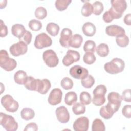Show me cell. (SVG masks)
I'll return each instance as SVG.
<instances>
[{
    "label": "cell",
    "mask_w": 131,
    "mask_h": 131,
    "mask_svg": "<svg viewBox=\"0 0 131 131\" xmlns=\"http://www.w3.org/2000/svg\"><path fill=\"white\" fill-rule=\"evenodd\" d=\"M30 29L33 31H39L42 28V23L36 19H32L29 23Z\"/></svg>",
    "instance_id": "41"
},
{
    "label": "cell",
    "mask_w": 131,
    "mask_h": 131,
    "mask_svg": "<svg viewBox=\"0 0 131 131\" xmlns=\"http://www.w3.org/2000/svg\"><path fill=\"white\" fill-rule=\"evenodd\" d=\"M77 100V96L76 93L74 92H69L65 95L64 102L67 105L69 106L73 105L76 102Z\"/></svg>",
    "instance_id": "25"
},
{
    "label": "cell",
    "mask_w": 131,
    "mask_h": 131,
    "mask_svg": "<svg viewBox=\"0 0 131 131\" xmlns=\"http://www.w3.org/2000/svg\"><path fill=\"white\" fill-rule=\"evenodd\" d=\"M108 104L112 106L115 112H117L119 109L121 102V98L120 94L117 92H110L107 96Z\"/></svg>",
    "instance_id": "11"
},
{
    "label": "cell",
    "mask_w": 131,
    "mask_h": 131,
    "mask_svg": "<svg viewBox=\"0 0 131 131\" xmlns=\"http://www.w3.org/2000/svg\"><path fill=\"white\" fill-rule=\"evenodd\" d=\"M93 8L92 5L90 3L89 1L85 2L81 8V14L84 17H88L93 13Z\"/></svg>",
    "instance_id": "28"
},
{
    "label": "cell",
    "mask_w": 131,
    "mask_h": 131,
    "mask_svg": "<svg viewBox=\"0 0 131 131\" xmlns=\"http://www.w3.org/2000/svg\"><path fill=\"white\" fill-rule=\"evenodd\" d=\"M105 130V125L103 122L100 119H95L92 123V131H104Z\"/></svg>",
    "instance_id": "29"
},
{
    "label": "cell",
    "mask_w": 131,
    "mask_h": 131,
    "mask_svg": "<svg viewBox=\"0 0 131 131\" xmlns=\"http://www.w3.org/2000/svg\"><path fill=\"white\" fill-rule=\"evenodd\" d=\"M0 124L7 131H15L18 128V123L12 116L4 113H0Z\"/></svg>",
    "instance_id": "4"
},
{
    "label": "cell",
    "mask_w": 131,
    "mask_h": 131,
    "mask_svg": "<svg viewBox=\"0 0 131 131\" xmlns=\"http://www.w3.org/2000/svg\"><path fill=\"white\" fill-rule=\"evenodd\" d=\"M124 23L128 26H130L131 25V14L130 13H128L124 17L123 19Z\"/></svg>",
    "instance_id": "49"
},
{
    "label": "cell",
    "mask_w": 131,
    "mask_h": 131,
    "mask_svg": "<svg viewBox=\"0 0 131 131\" xmlns=\"http://www.w3.org/2000/svg\"><path fill=\"white\" fill-rule=\"evenodd\" d=\"M62 98V91L59 88H55L50 92L48 101L50 104L52 105H56L61 102Z\"/></svg>",
    "instance_id": "12"
},
{
    "label": "cell",
    "mask_w": 131,
    "mask_h": 131,
    "mask_svg": "<svg viewBox=\"0 0 131 131\" xmlns=\"http://www.w3.org/2000/svg\"><path fill=\"white\" fill-rule=\"evenodd\" d=\"M105 97H94L92 99L93 103L96 106H101L105 102Z\"/></svg>",
    "instance_id": "43"
},
{
    "label": "cell",
    "mask_w": 131,
    "mask_h": 131,
    "mask_svg": "<svg viewBox=\"0 0 131 131\" xmlns=\"http://www.w3.org/2000/svg\"><path fill=\"white\" fill-rule=\"evenodd\" d=\"M28 76L26 72L23 70H19L17 71L14 75V80L15 83L23 85L24 84Z\"/></svg>",
    "instance_id": "22"
},
{
    "label": "cell",
    "mask_w": 131,
    "mask_h": 131,
    "mask_svg": "<svg viewBox=\"0 0 131 131\" xmlns=\"http://www.w3.org/2000/svg\"><path fill=\"white\" fill-rule=\"evenodd\" d=\"M122 100H124L126 102H130L131 101L130 96V89H126L122 92V95L121 96Z\"/></svg>",
    "instance_id": "44"
},
{
    "label": "cell",
    "mask_w": 131,
    "mask_h": 131,
    "mask_svg": "<svg viewBox=\"0 0 131 131\" xmlns=\"http://www.w3.org/2000/svg\"><path fill=\"white\" fill-rule=\"evenodd\" d=\"M72 111L76 115L83 114L85 112V107L84 105L81 103H75L72 107Z\"/></svg>",
    "instance_id": "34"
},
{
    "label": "cell",
    "mask_w": 131,
    "mask_h": 131,
    "mask_svg": "<svg viewBox=\"0 0 131 131\" xmlns=\"http://www.w3.org/2000/svg\"><path fill=\"white\" fill-rule=\"evenodd\" d=\"M72 36V30L68 28H63L60 33V37L59 38V43L61 46L64 48H69V42Z\"/></svg>",
    "instance_id": "15"
},
{
    "label": "cell",
    "mask_w": 131,
    "mask_h": 131,
    "mask_svg": "<svg viewBox=\"0 0 131 131\" xmlns=\"http://www.w3.org/2000/svg\"><path fill=\"white\" fill-rule=\"evenodd\" d=\"M10 52L13 56H18L25 54L28 51V46L25 42L19 41L10 47Z\"/></svg>",
    "instance_id": "8"
},
{
    "label": "cell",
    "mask_w": 131,
    "mask_h": 131,
    "mask_svg": "<svg viewBox=\"0 0 131 131\" xmlns=\"http://www.w3.org/2000/svg\"><path fill=\"white\" fill-rule=\"evenodd\" d=\"M125 63L121 58H114L104 65L105 71L110 74H117L122 72L124 69Z\"/></svg>",
    "instance_id": "2"
},
{
    "label": "cell",
    "mask_w": 131,
    "mask_h": 131,
    "mask_svg": "<svg viewBox=\"0 0 131 131\" xmlns=\"http://www.w3.org/2000/svg\"><path fill=\"white\" fill-rule=\"evenodd\" d=\"M122 115L127 118H131V105H125L122 109Z\"/></svg>",
    "instance_id": "45"
},
{
    "label": "cell",
    "mask_w": 131,
    "mask_h": 131,
    "mask_svg": "<svg viewBox=\"0 0 131 131\" xmlns=\"http://www.w3.org/2000/svg\"><path fill=\"white\" fill-rule=\"evenodd\" d=\"M82 30L85 35L89 37H92L95 35L96 31V26L92 23L86 22L83 25Z\"/></svg>",
    "instance_id": "20"
},
{
    "label": "cell",
    "mask_w": 131,
    "mask_h": 131,
    "mask_svg": "<svg viewBox=\"0 0 131 131\" xmlns=\"http://www.w3.org/2000/svg\"><path fill=\"white\" fill-rule=\"evenodd\" d=\"M96 51L99 56L104 57L107 56L109 54V48L107 44L101 43L97 46Z\"/></svg>",
    "instance_id": "24"
},
{
    "label": "cell",
    "mask_w": 131,
    "mask_h": 131,
    "mask_svg": "<svg viewBox=\"0 0 131 131\" xmlns=\"http://www.w3.org/2000/svg\"><path fill=\"white\" fill-rule=\"evenodd\" d=\"M96 43L92 40H86L83 46V50L85 52L94 53L96 49Z\"/></svg>",
    "instance_id": "35"
},
{
    "label": "cell",
    "mask_w": 131,
    "mask_h": 131,
    "mask_svg": "<svg viewBox=\"0 0 131 131\" xmlns=\"http://www.w3.org/2000/svg\"><path fill=\"white\" fill-rule=\"evenodd\" d=\"M111 3L112 6L108 11L109 14L113 19L120 18L127 8L126 2L124 0H112Z\"/></svg>",
    "instance_id": "1"
},
{
    "label": "cell",
    "mask_w": 131,
    "mask_h": 131,
    "mask_svg": "<svg viewBox=\"0 0 131 131\" xmlns=\"http://www.w3.org/2000/svg\"><path fill=\"white\" fill-rule=\"evenodd\" d=\"M107 92L106 87L103 84L97 86L93 92L94 97H103Z\"/></svg>",
    "instance_id": "32"
},
{
    "label": "cell",
    "mask_w": 131,
    "mask_h": 131,
    "mask_svg": "<svg viewBox=\"0 0 131 131\" xmlns=\"http://www.w3.org/2000/svg\"><path fill=\"white\" fill-rule=\"evenodd\" d=\"M1 103L6 111L11 113L15 112L19 107L18 102L10 95H6L3 96L1 100Z\"/></svg>",
    "instance_id": "5"
},
{
    "label": "cell",
    "mask_w": 131,
    "mask_h": 131,
    "mask_svg": "<svg viewBox=\"0 0 131 131\" xmlns=\"http://www.w3.org/2000/svg\"><path fill=\"white\" fill-rule=\"evenodd\" d=\"M42 58L46 65L50 68L56 67L59 62L56 53L52 50H47L43 52Z\"/></svg>",
    "instance_id": "7"
},
{
    "label": "cell",
    "mask_w": 131,
    "mask_h": 131,
    "mask_svg": "<svg viewBox=\"0 0 131 131\" xmlns=\"http://www.w3.org/2000/svg\"><path fill=\"white\" fill-rule=\"evenodd\" d=\"M0 66L6 71H11L17 66L16 60L9 57L7 51H0Z\"/></svg>",
    "instance_id": "3"
},
{
    "label": "cell",
    "mask_w": 131,
    "mask_h": 131,
    "mask_svg": "<svg viewBox=\"0 0 131 131\" xmlns=\"http://www.w3.org/2000/svg\"><path fill=\"white\" fill-rule=\"evenodd\" d=\"M52 44L51 38L46 33H41L36 36L34 46L37 49L50 47Z\"/></svg>",
    "instance_id": "6"
},
{
    "label": "cell",
    "mask_w": 131,
    "mask_h": 131,
    "mask_svg": "<svg viewBox=\"0 0 131 131\" xmlns=\"http://www.w3.org/2000/svg\"><path fill=\"white\" fill-rule=\"evenodd\" d=\"M24 85L28 90L36 91L37 79H35L31 76H28Z\"/></svg>",
    "instance_id": "23"
},
{
    "label": "cell",
    "mask_w": 131,
    "mask_h": 131,
    "mask_svg": "<svg viewBox=\"0 0 131 131\" xmlns=\"http://www.w3.org/2000/svg\"><path fill=\"white\" fill-rule=\"evenodd\" d=\"M71 2L72 1L70 0H56L55 3V7L58 11H64L67 9Z\"/></svg>",
    "instance_id": "30"
},
{
    "label": "cell",
    "mask_w": 131,
    "mask_h": 131,
    "mask_svg": "<svg viewBox=\"0 0 131 131\" xmlns=\"http://www.w3.org/2000/svg\"><path fill=\"white\" fill-rule=\"evenodd\" d=\"M8 31L7 26L5 24L3 21L1 19V30H0V36L1 37H4L8 34Z\"/></svg>",
    "instance_id": "46"
},
{
    "label": "cell",
    "mask_w": 131,
    "mask_h": 131,
    "mask_svg": "<svg viewBox=\"0 0 131 131\" xmlns=\"http://www.w3.org/2000/svg\"><path fill=\"white\" fill-rule=\"evenodd\" d=\"M105 33L109 36H115L116 37L125 34L124 29L116 25H112L107 26L105 28Z\"/></svg>",
    "instance_id": "17"
},
{
    "label": "cell",
    "mask_w": 131,
    "mask_h": 131,
    "mask_svg": "<svg viewBox=\"0 0 131 131\" xmlns=\"http://www.w3.org/2000/svg\"><path fill=\"white\" fill-rule=\"evenodd\" d=\"M102 18L104 22L106 23H109L112 22L113 20V19L111 17V16H110V15L109 14V13L108 12V11H105L102 16Z\"/></svg>",
    "instance_id": "48"
},
{
    "label": "cell",
    "mask_w": 131,
    "mask_h": 131,
    "mask_svg": "<svg viewBox=\"0 0 131 131\" xmlns=\"http://www.w3.org/2000/svg\"><path fill=\"white\" fill-rule=\"evenodd\" d=\"M81 84L85 88H91L95 84V79L92 75H88L85 78L81 79Z\"/></svg>",
    "instance_id": "33"
},
{
    "label": "cell",
    "mask_w": 131,
    "mask_h": 131,
    "mask_svg": "<svg viewBox=\"0 0 131 131\" xmlns=\"http://www.w3.org/2000/svg\"><path fill=\"white\" fill-rule=\"evenodd\" d=\"M55 114L57 120L61 123H67L70 120V114L67 108L63 105L56 109Z\"/></svg>",
    "instance_id": "14"
},
{
    "label": "cell",
    "mask_w": 131,
    "mask_h": 131,
    "mask_svg": "<svg viewBox=\"0 0 131 131\" xmlns=\"http://www.w3.org/2000/svg\"><path fill=\"white\" fill-rule=\"evenodd\" d=\"M21 117L25 120L32 119L35 116V113L33 109L30 108H24L20 112Z\"/></svg>",
    "instance_id": "26"
},
{
    "label": "cell",
    "mask_w": 131,
    "mask_h": 131,
    "mask_svg": "<svg viewBox=\"0 0 131 131\" xmlns=\"http://www.w3.org/2000/svg\"><path fill=\"white\" fill-rule=\"evenodd\" d=\"M32 38V33L30 31L26 30L24 35L23 36L22 38L19 39V41H23L24 42H25L26 44L28 45L31 43Z\"/></svg>",
    "instance_id": "42"
},
{
    "label": "cell",
    "mask_w": 131,
    "mask_h": 131,
    "mask_svg": "<svg viewBox=\"0 0 131 131\" xmlns=\"http://www.w3.org/2000/svg\"><path fill=\"white\" fill-rule=\"evenodd\" d=\"M60 85L63 89L68 90L71 89L73 88L74 83L73 80L71 78L68 77H66L61 80L60 82Z\"/></svg>",
    "instance_id": "37"
},
{
    "label": "cell",
    "mask_w": 131,
    "mask_h": 131,
    "mask_svg": "<svg viewBox=\"0 0 131 131\" xmlns=\"http://www.w3.org/2000/svg\"><path fill=\"white\" fill-rule=\"evenodd\" d=\"M89 119L84 116L77 118L74 122L73 129L75 131H87L89 128Z\"/></svg>",
    "instance_id": "13"
},
{
    "label": "cell",
    "mask_w": 131,
    "mask_h": 131,
    "mask_svg": "<svg viewBox=\"0 0 131 131\" xmlns=\"http://www.w3.org/2000/svg\"><path fill=\"white\" fill-rule=\"evenodd\" d=\"M115 113L113 108L108 103L106 105L102 106L99 110V114L100 116L106 120L111 118Z\"/></svg>",
    "instance_id": "18"
},
{
    "label": "cell",
    "mask_w": 131,
    "mask_h": 131,
    "mask_svg": "<svg viewBox=\"0 0 131 131\" xmlns=\"http://www.w3.org/2000/svg\"><path fill=\"white\" fill-rule=\"evenodd\" d=\"M59 26L56 23H49L47 24L46 27V30L52 36H56L59 31Z\"/></svg>",
    "instance_id": "27"
},
{
    "label": "cell",
    "mask_w": 131,
    "mask_h": 131,
    "mask_svg": "<svg viewBox=\"0 0 131 131\" xmlns=\"http://www.w3.org/2000/svg\"><path fill=\"white\" fill-rule=\"evenodd\" d=\"M92 6L93 8V13L96 15H100L103 11L104 7L103 4L100 1H96L93 4Z\"/></svg>",
    "instance_id": "40"
},
{
    "label": "cell",
    "mask_w": 131,
    "mask_h": 131,
    "mask_svg": "<svg viewBox=\"0 0 131 131\" xmlns=\"http://www.w3.org/2000/svg\"><path fill=\"white\" fill-rule=\"evenodd\" d=\"M80 57V54L77 51L69 50L67 51L66 55L63 57L62 62L64 66L69 67L73 63L79 61Z\"/></svg>",
    "instance_id": "9"
},
{
    "label": "cell",
    "mask_w": 131,
    "mask_h": 131,
    "mask_svg": "<svg viewBox=\"0 0 131 131\" xmlns=\"http://www.w3.org/2000/svg\"><path fill=\"white\" fill-rule=\"evenodd\" d=\"M70 74L73 78L77 79H83L88 76V70L79 65H75L72 67L69 71Z\"/></svg>",
    "instance_id": "10"
},
{
    "label": "cell",
    "mask_w": 131,
    "mask_h": 131,
    "mask_svg": "<svg viewBox=\"0 0 131 131\" xmlns=\"http://www.w3.org/2000/svg\"><path fill=\"white\" fill-rule=\"evenodd\" d=\"M35 16L38 19H43L47 15V11L43 7H39L35 9Z\"/></svg>",
    "instance_id": "38"
},
{
    "label": "cell",
    "mask_w": 131,
    "mask_h": 131,
    "mask_svg": "<svg viewBox=\"0 0 131 131\" xmlns=\"http://www.w3.org/2000/svg\"><path fill=\"white\" fill-rule=\"evenodd\" d=\"M129 38L128 37L124 34L121 35L116 37V41L118 46L120 47H126L129 43Z\"/></svg>",
    "instance_id": "31"
},
{
    "label": "cell",
    "mask_w": 131,
    "mask_h": 131,
    "mask_svg": "<svg viewBox=\"0 0 131 131\" xmlns=\"http://www.w3.org/2000/svg\"><path fill=\"white\" fill-rule=\"evenodd\" d=\"M82 41V36L79 34H75L71 37L69 42V46L72 48H79L80 47Z\"/></svg>",
    "instance_id": "21"
},
{
    "label": "cell",
    "mask_w": 131,
    "mask_h": 131,
    "mask_svg": "<svg viewBox=\"0 0 131 131\" xmlns=\"http://www.w3.org/2000/svg\"><path fill=\"white\" fill-rule=\"evenodd\" d=\"M51 87L50 81L48 79H43L40 80L37 79L36 91L41 94H46L49 91Z\"/></svg>",
    "instance_id": "16"
},
{
    "label": "cell",
    "mask_w": 131,
    "mask_h": 131,
    "mask_svg": "<svg viewBox=\"0 0 131 131\" xmlns=\"http://www.w3.org/2000/svg\"><path fill=\"white\" fill-rule=\"evenodd\" d=\"M26 31L25 27L20 24H15L11 27L12 34L19 39L23 37Z\"/></svg>",
    "instance_id": "19"
},
{
    "label": "cell",
    "mask_w": 131,
    "mask_h": 131,
    "mask_svg": "<svg viewBox=\"0 0 131 131\" xmlns=\"http://www.w3.org/2000/svg\"><path fill=\"white\" fill-rule=\"evenodd\" d=\"M80 101L83 105H89L91 102V95L87 92H82L80 94Z\"/></svg>",
    "instance_id": "39"
},
{
    "label": "cell",
    "mask_w": 131,
    "mask_h": 131,
    "mask_svg": "<svg viewBox=\"0 0 131 131\" xmlns=\"http://www.w3.org/2000/svg\"><path fill=\"white\" fill-rule=\"evenodd\" d=\"M96 60L95 55L93 53L85 52L83 57L84 62L87 64L90 65L94 63Z\"/></svg>",
    "instance_id": "36"
},
{
    "label": "cell",
    "mask_w": 131,
    "mask_h": 131,
    "mask_svg": "<svg viewBox=\"0 0 131 131\" xmlns=\"http://www.w3.org/2000/svg\"><path fill=\"white\" fill-rule=\"evenodd\" d=\"M38 130V126L34 122H31L28 124L25 128H24V131H36Z\"/></svg>",
    "instance_id": "47"
}]
</instances>
